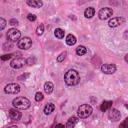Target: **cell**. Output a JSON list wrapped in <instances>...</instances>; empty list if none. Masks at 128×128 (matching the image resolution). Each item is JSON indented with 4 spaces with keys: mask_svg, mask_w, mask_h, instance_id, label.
<instances>
[{
    "mask_svg": "<svg viewBox=\"0 0 128 128\" xmlns=\"http://www.w3.org/2000/svg\"><path fill=\"white\" fill-rule=\"evenodd\" d=\"M64 80H65V83L67 85L74 86V85H77L80 82V75L76 70L71 69V70H69L65 73Z\"/></svg>",
    "mask_w": 128,
    "mask_h": 128,
    "instance_id": "1",
    "label": "cell"
},
{
    "mask_svg": "<svg viewBox=\"0 0 128 128\" xmlns=\"http://www.w3.org/2000/svg\"><path fill=\"white\" fill-rule=\"evenodd\" d=\"M13 106L17 109H27L30 107V101L25 97H17L13 100Z\"/></svg>",
    "mask_w": 128,
    "mask_h": 128,
    "instance_id": "2",
    "label": "cell"
},
{
    "mask_svg": "<svg viewBox=\"0 0 128 128\" xmlns=\"http://www.w3.org/2000/svg\"><path fill=\"white\" fill-rule=\"evenodd\" d=\"M92 111L93 110H92V107L90 105H88V104H82L78 108V110H77V115H78L79 118L84 119V118L89 117L92 114Z\"/></svg>",
    "mask_w": 128,
    "mask_h": 128,
    "instance_id": "3",
    "label": "cell"
},
{
    "mask_svg": "<svg viewBox=\"0 0 128 128\" xmlns=\"http://www.w3.org/2000/svg\"><path fill=\"white\" fill-rule=\"evenodd\" d=\"M20 36H21V33L19 30H17L16 28H11L8 30V33H7V38L9 41L11 42H16V41H19L20 39Z\"/></svg>",
    "mask_w": 128,
    "mask_h": 128,
    "instance_id": "4",
    "label": "cell"
},
{
    "mask_svg": "<svg viewBox=\"0 0 128 128\" xmlns=\"http://www.w3.org/2000/svg\"><path fill=\"white\" fill-rule=\"evenodd\" d=\"M18 47L22 50H27L32 46V40L29 37H23L18 41Z\"/></svg>",
    "mask_w": 128,
    "mask_h": 128,
    "instance_id": "5",
    "label": "cell"
},
{
    "mask_svg": "<svg viewBox=\"0 0 128 128\" xmlns=\"http://www.w3.org/2000/svg\"><path fill=\"white\" fill-rule=\"evenodd\" d=\"M25 63H27V61L24 58H22V57H16V58H14L10 62V65L14 69H20V68H22L25 65Z\"/></svg>",
    "mask_w": 128,
    "mask_h": 128,
    "instance_id": "6",
    "label": "cell"
},
{
    "mask_svg": "<svg viewBox=\"0 0 128 128\" xmlns=\"http://www.w3.org/2000/svg\"><path fill=\"white\" fill-rule=\"evenodd\" d=\"M113 15V10L109 7H105V8H102L99 13H98V16L101 20H106L108 18H110L111 16Z\"/></svg>",
    "mask_w": 128,
    "mask_h": 128,
    "instance_id": "7",
    "label": "cell"
},
{
    "mask_svg": "<svg viewBox=\"0 0 128 128\" xmlns=\"http://www.w3.org/2000/svg\"><path fill=\"white\" fill-rule=\"evenodd\" d=\"M4 91L7 94H16V93H18L20 91V86L18 84H16V83H10V84L5 86Z\"/></svg>",
    "mask_w": 128,
    "mask_h": 128,
    "instance_id": "8",
    "label": "cell"
},
{
    "mask_svg": "<svg viewBox=\"0 0 128 128\" xmlns=\"http://www.w3.org/2000/svg\"><path fill=\"white\" fill-rule=\"evenodd\" d=\"M101 71L105 74H113L116 72V66L115 64H103L101 66Z\"/></svg>",
    "mask_w": 128,
    "mask_h": 128,
    "instance_id": "9",
    "label": "cell"
},
{
    "mask_svg": "<svg viewBox=\"0 0 128 128\" xmlns=\"http://www.w3.org/2000/svg\"><path fill=\"white\" fill-rule=\"evenodd\" d=\"M120 117H121V114H120V112L117 109L113 108V109H110L109 110V112H108V118L111 121H114V122L115 121H118L120 119Z\"/></svg>",
    "mask_w": 128,
    "mask_h": 128,
    "instance_id": "10",
    "label": "cell"
},
{
    "mask_svg": "<svg viewBox=\"0 0 128 128\" xmlns=\"http://www.w3.org/2000/svg\"><path fill=\"white\" fill-rule=\"evenodd\" d=\"M124 22H125V19L123 17H115V18H112V19L109 20L108 25H109V27L114 28V27H117V26L123 24Z\"/></svg>",
    "mask_w": 128,
    "mask_h": 128,
    "instance_id": "11",
    "label": "cell"
},
{
    "mask_svg": "<svg viewBox=\"0 0 128 128\" xmlns=\"http://www.w3.org/2000/svg\"><path fill=\"white\" fill-rule=\"evenodd\" d=\"M16 109H10L9 110V117L14 121H17V120H19L21 118V113Z\"/></svg>",
    "mask_w": 128,
    "mask_h": 128,
    "instance_id": "12",
    "label": "cell"
},
{
    "mask_svg": "<svg viewBox=\"0 0 128 128\" xmlns=\"http://www.w3.org/2000/svg\"><path fill=\"white\" fill-rule=\"evenodd\" d=\"M27 4L33 8H40L43 5L41 0H27Z\"/></svg>",
    "mask_w": 128,
    "mask_h": 128,
    "instance_id": "13",
    "label": "cell"
},
{
    "mask_svg": "<svg viewBox=\"0 0 128 128\" xmlns=\"http://www.w3.org/2000/svg\"><path fill=\"white\" fill-rule=\"evenodd\" d=\"M53 89H54V85L52 82H46L44 84V91L46 94H51L53 92Z\"/></svg>",
    "mask_w": 128,
    "mask_h": 128,
    "instance_id": "14",
    "label": "cell"
},
{
    "mask_svg": "<svg viewBox=\"0 0 128 128\" xmlns=\"http://www.w3.org/2000/svg\"><path fill=\"white\" fill-rule=\"evenodd\" d=\"M112 106V101H103L102 104L100 105V110L101 111H107L108 109H110Z\"/></svg>",
    "mask_w": 128,
    "mask_h": 128,
    "instance_id": "15",
    "label": "cell"
},
{
    "mask_svg": "<svg viewBox=\"0 0 128 128\" xmlns=\"http://www.w3.org/2000/svg\"><path fill=\"white\" fill-rule=\"evenodd\" d=\"M54 109H55V105H54L53 103H48V104L44 107V113H45L46 115H49V114H51V113L54 111Z\"/></svg>",
    "mask_w": 128,
    "mask_h": 128,
    "instance_id": "16",
    "label": "cell"
},
{
    "mask_svg": "<svg viewBox=\"0 0 128 128\" xmlns=\"http://www.w3.org/2000/svg\"><path fill=\"white\" fill-rule=\"evenodd\" d=\"M76 41L77 40H76V37L74 35H72V34L67 35V37H66V43H67V45L72 46V45H74L76 43Z\"/></svg>",
    "mask_w": 128,
    "mask_h": 128,
    "instance_id": "17",
    "label": "cell"
},
{
    "mask_svg": "<svg viewBox=\"0 0 128 128\" xmlns=\"http://www.w3.org/2000/svg\"><path fill=\"white\" fill-rule=\"evenodd\" d=\"M94 14H95V10H94V8H92V7L87 8V9L85 10V12H84V15H85L86 18H92V17L94 16Z\"/></svg>",
    "mask_w": 128,
    "mask_h": 128,
    "instance_id": "18",
    "label": "cell"
},
{
    "mask_svg": "<svg viewBox=\"0 0 128 128\" xmlns=\"http://www.w3.org/2000/svg\"><path fill=\"white\" fill-rule=\"evenodd\" d=\"M64 34H65L64 30L61 29V28H56L55 31H54V35H55V37L58 38V39H62V38L64 37Z\"/></svg>",
    "mask_w": 128,
    "mask_h": 128,
    "instance_id": "19",
    "label": "cell"
},
{
    "mask_svg": "<svg viewBox=\"0 0 128 128\" xmlns=\"http://www.w3.org/2000/svg\"><path fill=\"white\" fill-rule=\"evenodd\" d=\"M86 53H87V49H86L85 46L80 45V46H78V47L76 48V54H77V55L82 56V55H85Z\"/></svg>",
    "mask_w": 128,
    "mask_h": 128,
    "instance_id": "20",
    "label": "cell"
},
{
    "mask_svg": "<svg viewBox=\"0 0 128 128\" xmlns=\"http://www.w3.org/2000/svg\"><path fill=\"white\" fill-rule=\"evenodd\" d=\"M78 122V119L76 117H70L67 124H66V127H71V126H74L76 123Z\"/></svg>",
    "mask_w": 128,
    "mask_h": 128,
    "instance_id": "21",
    "label": "cell"
},
{
    "mask_svg": "<svg viewBox=\"0 0 128 128\" xmlns=\"http://www.w3.org/2000/svg\"><path fill=\"white\" fill-rule=\"evenodd\" d=\"M43 32H44V25L43 24H40L37 27V29H36V33H37V35H42Z\"/></svg>",
    "mask_w": 128,
    "mask_h": 128,
    "instance_id": "22",
    "label": "cell"
},
{
    "mask_svg": "<svg viewBox=\"0 0 128 128\" xmlns=\"http://www.w3.org/2000/svg\"><path fill=\"white\" fill-rule=\"evenodd\" d=\"M43 94L41 93V92H37L36 94H35V100L36 101H38V102H40V101H42L43 100Z\"/></svg>",
    "mask_w": 128,
    "mask_h": 128,
    "instance_id": "23",
    "label": "cell"
},
{
    "mask_svg": "<svg viewBox=\"0 0 128 128\" xmlns=\"http://www.w3.org/2000/svg\"><path fill=\"white\" fill-rule=\"evenodd\" d=\"M66 55H67V53L64 51V52H62L58 57H57V61L58 62H61V61H63L64 59H65V57H66Z\"/></svg>",
    "mask_w": 128,
    "mask_h": 128,
    "instance_id": "24",
    "label": "cell"
},
{
    "mask_svg": "<svg viewBox=\"0 0 128 128\" xmlns=\"http://www.w3.org/2000/svg\"><path fill=\"white\" fill-rule=\"evenodd\" d=\"M26 61H27V64H28V65H34V64L36 63V58L32 57V58H29V59H27Z\"/></svg>",
    "mask_w": 128,
    "mask_h": 128,
    "instance_id": "25",
    "label": "cell"
},
{
    "mask_svg": "<svg viewBox=\"0 0 128 128\" xmlns=\"http://www.w3.org/2000/svg\"><path fill=\"white\" fill-rule=\"evenodd\" d=\"M27 18H28L29 21H35V20H36V16H35L34 14H29V15L27 16Z\"/></svg>",
    "mask_w": 128,
    "mask_h": 128,
    "instance_id": "26",
    "label": "cell"
},
{
    "mask_svg": "<svg viewBox=\"0 0 128 128\" xmlns=\"http://www.w3.org/2000/svg\"><path fill=\"white\" fill-rule=\"evenodd\" d=\"M12 57V54H8V55H3L2 57H1V59L3 60V61H5V60H7V59H10Z\"/></svg>",
    "mask_w": 128,
    "mask_h": 128,
    "instance_id": "27",
    "label": "cell"
},
{
    "mask_svg": "<svg viewBox=\"0 0 128 128\" xmlns=\"http://www.w3.org/2000/svg\"><path fill=\"white\" fill-rule=\"evenodd\" d=\"M0 22H1V30H3L4 27H5V25H6V21H5L3 18H1V19H0Z\"/></svg>",
    "mask_w": 128,
    "mask_h": 128,
    "instance_id": "28",
    "label": "cell"
},
{
    "mask_svg": "<svg viewBox=\"0 0 128 128\" xmlns=\"http://www.w3.org/2000/svg\"><path fill=\"white\" fill-rule=\"evenodd\" d=\"M9 23H10V25H18V21L16 19H11L9 21Z\"/></svg>",
    "mask_w": 128,
    "mask_h": 128,
    "instance_id": "29",
    "label": "cell"
},
{
    "mask_svg": "<svg viewBox=\"0 0 128 128\" xmlns=\"http://www.w3.org/2000/svg\"><path fill=\"white\" fill-rule=\"evenodd\" d=\"M124 59H125V61L128 63V54H126V55H125V58H124Z\"/></svg>",
    "mask_w": 128,
    "mask_h": 128,
    "instance_id": "30",
    "label": "cell"
}]
</instances>
